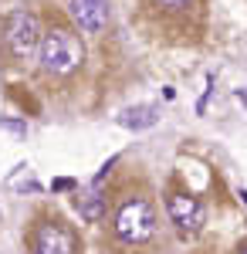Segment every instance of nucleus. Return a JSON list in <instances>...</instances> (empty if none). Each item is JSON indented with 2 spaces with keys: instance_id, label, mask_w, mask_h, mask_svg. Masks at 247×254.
<instances>
[{
  "instance_id": "f257e3e1",
  "label": "nucleus",
  "mask_w": 247,
  "mask_h": 254,
  "mask_svg": "<svg viewBox=\"0 0 247 254\" xmlns=\"http://www.w3.org/2000/svg\"><path fill=\"white\" fill-rule=\"evenodd\" d=\"M38 58H41L44 71H51V75H71L78 64L85 61V48H81V41L71 31H48L41 38Z\"/></svg>"
},
{
  "instance_id": "f03ea898",
  "label": "nucleus",
  "mask_w": 247,
  "mask_h": 254,
  "mask_svg": "<svg viewBox=\"0 0 247 254\" xmlns=\"http://www.w3.org/2000/svg\"><path fill=\"white\" fill-rule=\"evenodd\" d=\"M115 234L125 244H146L156 234V210H152L149 200L129 196L115 214Z\"/></svg>"
},
{
  "instance_id": "9b49d317",
  "label": "nucleus",
  "mask_w": 247,
  "mask_h": 254,
  "mask_svg": "<svg viewBox=\"0 0 247 254\" xmlns=\"http://www.w3.org/2000/svg\"><path fill=\"white\" fill-rule=\"evenodd\" d=\"M241 254H247V248H241Z\"/></svg>"
},
{
  "instance_id": "423d86ee",
  "label": "nucleus",
  "mask_w": 247,
  "mask_h": 254,
  "mask_svg": "<svg viewBox=\"0 0 247 254\" xmlns=\"http://www.w3.org/2000/svg\"><path fill=\"white\" fill-rule=\"evenodd\" d=\"M68 14L85 34H98L109 24V3L105 0H68Z\"/></svg>"
},
{
  "instance_id": "20e7f679",
  "label": "nucleus",
  "mask_w": 247,
  "mask_h": 254,
  "mask_svg": "<svg viewBox=\"0 0 247 254\" xmlns=\"http://www.w3.org/2000/svg\"><path fill=\"white\" fill-rule=\"evenodd\" d=\"M166 210H170L173 224H176L183 234H196V231L203 227V220H207L203 203L190 193H173L170 200H166Z\"/></svg>"
},
{
  "instance_id": "39448f33",
  "label": "nucleus",
  "mask_w": 247,
  "mask_h": 254,
  "mask_svg": "<svg viewBox=\"0 0 247 254\" xmlns=\"http://www.w3.org/2000/svg\"><path fill=\"white\" fill-rule=\"evenodd\" d=\"M34 254H75V234L61 220H48L34 231Z\"/></svg>"
},
{
  "instance_id": "7ed1b4c3",
  "label": "nucleus",
  "mask_w": 247,
  "mask_h": 254,
  "mask_svg": "<svg viewBox=\"0 0 247 254\" xmlns=\"http://www.w3.org/2000/svg\"><path fill=\"white\" fill-rule=\"evenodd\" d=\"M41 24L38 17L31 14V10H14L7 24H3V41H7V48H10V55L14 58H27V55H34L41 48Z\"/></svg>"
},
{
  "instance_id": "9d476101",
  "label": "nucleus",
  "mask_w": 247,
  "mask_h": 254,
  "mask_svg": "<svg viewBox=\"0 0 247 254\" xmlns=\"http://www.w3.org/2000/svg\"><path fill=\"white\" fill-rule=\"evenodd\" d=\"M241 95H244V102H247V88H244V92H237V98H241Z\"/></svg>"
},
{
  "instance_id": "0eeeda50",
  "label": "nucleus",
  "mask_w": 247,
  "mask_h": 254,
  "mask_svg": "<svg viewBox=\"0 0 247 254\" xmlns=\"http://www.w3.org/2000/svg\"><path fill=\"white\" fill-rule=\"evenodd\" d=\"M156 122H159V109H156V105H132V109H125V112L119 116V126H125V129H132V132L152 129Z\"/></svg>"
},
{
  "instance_id": "1a4fd4ad",
  "label": "nucleus",
  "mask_w": 247,
  "mask_h": 254,
  "mask_svg": "<svg viewBox=\"0 0 247 254\" xmlns=\"http://www.w3.org/2000/svg\"><path fill=\"white\" fill-rule=\"evenodd\" d=\"M159 3H163V7H170V10H180V7H186L190 0H159Z\"/></svg>"
},
{
  "instance_id": "6e6552de",
  "label": "nucleus",
  "mask_w": 247,
  "mask_h": 254,
  "mask_svg": "<svg viewBox=\"0 0 247 254\" xmlns=\"http://www.w3.org/2000/svg\"><path fill=\"white\" fill-rule=\"evenodd\" d=\"M78 214L85 217L88 224H95V220L105 217V196L98 193V187H92L85 196H78Z\"/></svg>"
}]
</instances>
